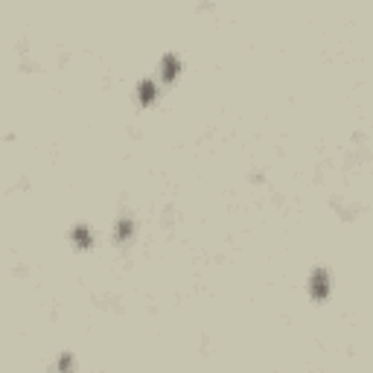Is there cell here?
Returning <instances> with one entry per match:
<instances>
[{"label":"cell","instance_id":"3","mask_svg":"<svg viewBox=\"0 0 373 373\" xmlns=\"http://www.w3.org/2000/svg\"><path fill=\"white\" fill-rule=\"evenodd\" d=\"M137 91H140V100H143V102H152V100H155V85H152V82H140V88H137Z\"/></svg>","mask_w":373,"mask_h":373},{"label":"cell","instance_id":"5","mask_svg":"<svg viewBox=\"0 0 373 373\" xmlns=\"http://www.w3.org/2000/svg\"><path fill=\"white\" fill-rule=\"evenodd\" d=\"M128 233H131V222H128V219H123V222L117 225V237H120V239H126Z\"/></svg>","mask_w":373,"mask_h":373},{"label":"cell","instance_id":"6","mask_svg":"<svg viewBox=\"0 0 373 373\" xmlns=\"http://www.w3.org/2000/svg\"><path fill=\"white\" fill-rule=\"evenodd\" d=\"M70 367H73V356H67V353H64V356H62V362H58V370H62V373H67Z\"/></svg>","mask_w":373,"mask_h":373},{"label":"cell","instance_id":"2","mask_svg":"<svg viewBox=\"0 0 373 373\" xmlns=\"http://www.w3.org/2000/svg\"><path fill=\"white\" fill-rule=\"evenodd\" d=\"M161 73H164L166 79H172L175 73H178V58H175V55H164V62H161Z\"/></svg>","mask_w":373,"mask_h":373},{"label":"cell","instance_id":"4","mask_svg":"<svg viewBox=\"0 0 373 373\" xmlns=\"http://www.w3.org/2000/svg\"><path fill=\"white\" fill-rule=\"evenodd\" d=\"M70 237H73V242H76V245H82V248L91 245V237H88V230H85V228H76Z\"/></svg>","mask_w":373,"mask_h":373},{"label":"cell","instance_id":"1","mask_svg":"<svg viewBox=\"0 0 373 373\" xmlns=\"http://www.w3.org/2000/svg\"><path fill=\"white\" fill-rule=\"evenodd\" d=\"M309 291H312V298H315V301H324V298H327V291H329V274L324 271V268H318V271L312 274Z\"/></svg>","mask_w":373,"mask_h":373}]
</instances>
